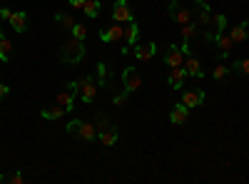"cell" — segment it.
Here are the masks:
<instances>
[{
    "instance_id": "cell-1",
    "label": "cell",
    "mask_w": 249,
    "mask_h": 184,
    "mask_svg": "<svg viewBox=\"0 0 249 184\" xmlns=\"http://www.w3.org/2000/svg\"><path fill=\"white\" fill-rule=\"evenodd\" d=\"M85 55H88L85 40H77V37H70L68 43L60 48V60H62V63H68V65H80Z\"/></svg>"
},
{
    "instance_id": "cell-2",
    "label": "cell",
    "mask_w": 249,
    "mask_h": 184,
    "mask_svg": "<svg viewBox=\"0 0 249 184\" xmlns=\"http://www.w3.org/2000/svg\"><path fill=\"white\" fill-rule=\"evenodd\" d=\"M65 132H68V134H75V137H80V139H85V142H92V139L97 137V127L90 125V122H82V119L68 122Z\"/></svg>"
},
{
    "instance_id": "cell-3",
    "label": "cell",
    "mask_w": 249,
    "mask_h": 184,
    "mask_svg": "<svg viewBox=\"0 0 249 184\" xmlns=\"http://www.w3.org/2000/svg\"><path fill=\"white\" fill-rule=\"evenodd\" d=\"M77 87H80V100L85 102V105H92L95 102V97H97V80L92 77V75H82L80 80H77Z\"/></svg>"
},
{
    "instance_id": "cell-4",
    "label": "cell",
    "mask_w": 249,
    "mask_h": 184,
    "mask_svg": "<svg viewBox=\"0 0 249 184\" xmlns=\"http://www.w3.org/2000/svg\"><path fill=\"white\" fill-rule=\"evenodd\" d=\"M197 8L192 10V15H195V23L199 25V28H204V33H210V28H212V8H210V3H195ZM202 33V35H204Z\"/></svg>"
},
{
    "instance_id": "cell-5",
    "label": "cell",
    "mask_w": 249,
    "mask_h": 184,
    "mask_svg": "<svg viewBox=\"0 0 249 184\" xmlns=\"http://www.w3.org/2000/svg\"><path fill=\"white\" fill-rule=\"evenodd\" d=\"M167 13H170V17L175 20L177 25H187V23H192V20H195L192 10H190V8H182V5H179V0H170Z\"/></svg>"
},
{
    "instance_id": "cell-6",
    "label": "cell",
    "mask_w": 249,
    "mask_h": 184,
    "mask_svg": "<svg viewBox=\"0 0 249 184\" xmlns=\"http://www.w3.org/2000/svg\"><path fill=\"white\" fill-rule=\"evenodd\" d=\"M97 37L102 40V43L115 45V43H120V40L124 37V25H122V23H112V25H107V28H100Z\"/></svg>"
},
{
    "instance_id": "cell-7",
    "label": "cell",
    "mask_w": 249,
    "mask_h": 184,
    "mask_svg": "<svg viewBox=\"0 0 249 184\" xmlns=\"http://www.w3.org/2000/svg\"><path fill=\"white\" fill-rule=\"evenodd\" d=\"M122 90H127L130 95L132 92H137L140 87H142V75H140V70L137 67H124L122 70Z\"/></svg>"
},
{
    "instance_id": "cell-8",
    "label": "cell",
    "mask_w": 249,
    "mask_h": 184,
    "mask_svg": "<svg viewBox=\"0 0 249 184\" xmlns=\"http://www.w3.org/2000/svg\"><path fill=\"white\" fill-rule=\"evenodd\" d=\"M112 20L115 23H122L127 25L132 17V10H130V0H115V8H112Z\"/></svg>"
},
{
    "instance_id": "cell-9",
    "label": "cell",
    "mask_w": 249,
    "mask_h": 184,
    "mask_svg": "<svg viewBox=\"0 0 249 184\" xmlns=\"http://www.w3.org/2000/svg\"><path fill=\"white\" fill-rule=\"evenodd\" d=\"M227 25H230V20H227V15H224V13H219V15H212V30H210V33H204L202 37L207 40V43H212V40H214L217 35L227 33Z\"/></svg>"
},
{
    "instance_id": "cell-10",
    "label": "cell",
    "mask_w": 249,
    "mask_h": 184,
    "mask_svg": "<svg viewBox=\"0 0 249 184\" xmlns=\"http://www.w3.org/2000/svg\"><path fill=\"white\" fill-rule=\"evenodd\" d=\"M164 65H167L170 70L172 67H182L184 65V52L179 50V45H167V50H164Z\"/></svg>"
},
{
    "instance_id": "cell-11",
    "label": "cell",
    "mask_w": 249,
    "mask_h": 184,
    "mask_svg": "<svg viewBox=\"0 0 249 184\" xmlns=\"http://www.w3.org/2000/svg\"><path fill=\"white\" fill-rule=\"evenodd\" d=\"M97 87H105V90H115V83H112V67L105 65V63H97Z\"/></svg>"
},
{
    "instance_id": "cell-12",
    "label": "cell",
    "mask_w": 249,
    "mask_h": 184,
    "mask_svg": "<svg viewBox=\"0 0 249 184\" xmlns=\"http://www.w3.org/2000/svg\"><path fill=\"white\" fill-rule=\"evenodd\" d=\"M214 43H217V57L219 60H227L230 57V52H232V48H234V40L230 37V33H222V35H217L214 37Z\"/></svg>"
},
{
    "instance_id": "cell-13",
    "label": "cell",
    "mask_w": 249,
    "mask_h": 184,
    "mask_svg": "<svg viewBox=\"0 0 249 184\" xmlns=\"http://www.w3.org/2000/svg\"><path fill=\"white\" fill-rule=\"evenodd\" d=\"M132 52H135V57L140 60V63H142V60H152L155 52H157V43H155V40H152V43H147V45H144V43H135L132 45Z\"/></svg>"
},
{
    "instance_id": "cell-14",
    "label": "cell",
    "mask_w": 249,
    "mask_h": 184,
    "mask_svg": "<svg viewBox=\"0 0 249 184\" xmlns=\"http://www.w3.org/2000/svg\"><path fill=\"white\" fill-rule=\"evenodd\" d=\"M117 137H120V130H117L115 125L97 132V139H100V145H102V147H115V145H117Z\"/></svg>"
},
{
    "instance_id": "cell-15",
    "label": "cell",
    "mask_w": 249,
    "mask_h": 184,
    "mask_svg": "<svg viewBox=\"0 0 249 184\" xmlns=\"http://www.w3.org/2000/svg\"><path fill=\"white\" fill-rule=\"evenodd\" d=\"M187 119H190V107H187L184 102H177V105L170 110V122L172 125H184Z\"/></svg>"
},
{
    "instance_id": "cell-16",
    "label": "cell",
    "mask_w": 249,
    "mask_h": 184,
    "mask_svg": "<svg viewBox=\"0 0 249 184\" xmlns=\"http://www.w3.org/2000/svg\"><path fill=\"white\" fill-rule=\"evenodd\" d=\"M182 102L187 107H199L202 102H204V90L202 87H197V90H184V95H182Z\"/></svg>"
},
{
    "instance_id": "cell-17",
    "label": "cell",
    "mask_w": 249,
    "mask_h": 184,
    "mask_svg": "<svg viewBox=\"0 0 249 184\" xmlns=\"http://www.w3.org/2000/svg\"><path fill=\"white\" fill-rule=\"evenodd\" d=\"M184 80H187V70H184V67H172V70H170L167 83H170L172 90H182V87H184Z\"/></svg>"
},
{
    "instance_id": "cell-18",
    "label": "cell",
    "mask_w": 249,
    "mask_h": 184,
    "mask_svg": "<svg viewBox=\"0 0 249 184\" xmlns=\"http://www.w3.org/2000/svg\"><path fill=\"white\" fill-rule=\"evenodd\" d=\"M230 37L234 40V45H239V43H244V40H249V20H242L237 28H230Z\"/></svg>"
},
{
    "instance_id": "cell-19",
    "label": "cell",
    "mask_w": 249,
    "mask_h": 184,
    "mask_svg": "<svg viewBox=\"0 0 249 184\" xmlns=\"http://www.w3.org/2000/svg\"><path fill=\"white\" fill-rule=\"evenodd\" d=\"M10 28H13L15 33H25V30H28V13H25V10H13Z\"/></svg>"
},
{
    "instance_id": "cell-20",
    "label": "cell",
    "mask_w": 249,
    "mask_h": 184,
    "mask_svg": "<svg viewBox=\"0 0 249 184\" xmlns=\"http://www.w3.org/2000/svg\"><path fill=\"white\" fill-rule=\"evenodd\" d=\"M184 70H187V75L190 77H197V80H202L204 77V70H202V65H199V60L197 57H184Z\"/></svg>"
},
{
    "instance_id": "cell-21",
    "label": "cell",
    "mask_w": 249,
    "mask_h": 184,
    "mask_svg": "<svg viewBox=\"0 0 249 184\" xmlns=\"http://www.w3.org/2000/svg\"><path fill=\"white\" fill-rule=\"evenodd\" d=\"M137 37H140V25L135 23V20H130L127 28H124V45H127V50L137 43Z\"/></svg>"
},
{
    "instance_id": "cell-22",
    "label": "cell",
    "mask_w": 249,
    "mask_h": 184,
    "mask_svg": "<svg viewBox=\"0 0 249 184\" xmlns=\"http://www.w3.org/2000/svg\"><path fill=\"white\" fill-rule=\"evenodd\" d=\"M13 55V43L3 35V30H0V63H8Z\"/></svg>"
},
{
    "instance_id": "cell-23",
    "label": "cell",
    "mask_w": 249,
    "mask_h": 184,
    "mask_svg": "<svg viewBox=\"0 0 249 184\" xmlns=\"http://www.w3.org/2000/svg\"><path fill=\"white\" fill-rule=\"evenodd\" d=\"M62 115H65V107H62V105H53V107H43V110H40V117H43V119H60Z\"/></svg>"
},
{
    "instance_id": "cell-24",
    "label": "cell",
    "mask_w": 249,
    "mask_h": 184,
    "mask_svg": "<svg viewBox=\"0 0 249 184\" xmlns=\"http://www.w3.org/2000/svg\"><path fill=\"white\" fill-rule=\"evenodd\" d=\"M57 105H62V107H65V112L75 110V107H72V105H75V95H72L70 90H62V92L57 95Z\"/></svg>"
},
{
    "instance_id": "cell-25",
    "label": "cell",
    "mask_w": 249,
    "mask_h": 184,
    "mask_svg": "<svg viewBox=\"0 0 249 184\" xmlns=\"http://www.w3.org/2000/svg\"><path fill=\"white\" fill-rule=\"evenodd\" d=\"M179 33H182V40H195L199 35V25L195 23H187V25H179Z\"/></svg>"
},
{
    "instance_id": "cell-26",
    "label": "cell",
    "mask_w": 249,
    "mask_h": 184,
    "mask_svg": "<svg viewBox=\"0 0 249 184\" xmlns=\"http://www.w3.org/2000/svg\"><path fill=\"white\" fill-rule=\"evenodd\" d=\"M82 10H85V15H88L90 20H95V17L100 15V10H102V0H88Z\"/></svg>"
},
{
    "instance_id": "cell-27",
    "label": "cell",
    "mask_w": 249,
    "mask_h": 184,
    "mask_svg": "<svg viewBox=\"0 0 249 184\" xmlns=\"http://www.w3.org/2000/svg\"><path fill=\"white\" fill-rule=\"evenodd\" d=\"M55 23H60L65 30H72V25H75V17H72L70 13H55Z\"/></svg>"
},
{
    "instance_id": "cell-28",
    "label": "cell",
    "mask_w": 249,
    "mask_h": 184,
    "mask_svg": "<svg viewBox=\"0 0 249 184\" xmlns=\"http://www.w3.org/2000/svg\"><path fill=\"white\" fill-rule=\"evenodd\" d=\"M3 182H10V184H23L25 182V174L20 172H13V174H0V184Z\"/></svg>"
},
{
    "instance_id": "cell-29",
    "label": "cell",
    "mask_w": 249,
    "mask_h": 184,
    "mask_svg": "<svg viewBox=\"0 0 249 184\" xmlns=\"http://www.w3.org/2000/svg\"><path fill=\"white\" fill-rule=\"evenodd\" d=\"M127 102H130V92H127V90H122V92L112 95V105H115V107H124Z\"/></svg>"
},
{
    "instance_id": "cell-30",
    "label": "cell",
    "mask_w": 249,
    "mask_h": 184,
    "mask_svg": "<svg viewBox=\"0 0 249 184\" xmlns=\"http://www.w3.org/2000/svg\"><path fill=\"white\" fill-rule=\"evenodd\" d=\"M232 70L249 77V57H247V60H234V63H232Z\"/></svg>"
},
{
    "instance_id": "cell-31",
    "label": "cell",
    "mask_w": 249,
    "mask_h": 184,
    "mask_svg": "<svg viewBox=\"0 0 249 184\" xmlns=\"http://www.w3.org/2000/svg\"><path fill=\"white\" fill-rule=\"evenodd\" d=\"M70 33H72V37H77V40H88V28L82 25V23H75Z\"/></svg>"
},
{
    "instance_id": "cell-32",
    "label": "cell",
    "mask_w": 249,
    "mask_h": 184,
    "mask_svg": "<svg viewBox=\"0 0 249 184\" xmlns=\"http://www.w3.org/2000/svg\"><path fill=\"white\" fill-rule=\"evenodd\" d=\"M95 127H97V132H100V130H105V127H112V119H110L107 115H97Z\"/></svg>"
},
{
    "instance_id": "cell-33",
    "label": "cell",
    "mask_w": 249,
    "mask_h": 184,
    "mask_svg": "<svg viewBox=\"0 0 249 184\" xmlns=\"http://www.w3.org/2000/svg\"><path fill=\"white\" fill-rule=\"evenodd\" d=\"M230 72H232V67H227V65H217L212 75H214V80H224V77L230 75Z\"/></svg>"
},
{
    "instance_id": "cell-34",
    "label": "cell",
    "mask_w": 249,
    "mask_h": 184,
    "mask_svg": "<svg viewBox=\"0 0 249 184\" xmlns=\"http://www.w3.org/2000/svg\"><path fill=\"white\" fill-rule=\"evenodd\" d=\"M179 50L184 52V57H190V55H192V45H190V40H182V45H179Z\"/></svg>"
},
{
    "instance_id": "cell-35",
    "label": "cell",
    "mask_w": 249,
    "mask_h": 184,
    "mask_svg": "<svg viewBox=\"0 0 249 184\" xmlns=\"http://www.w3.org/2000/svg\"><path fill=\"white\" fill-rule=\"evenodd\" d=\"M0 17H3L5 23H10V17H13V10H10V8H0Z\"/></svg>"
},
{
    "instance_id": "cell-36",
    "label": "cell",
    "mask_w": 249,
    "mask_h": 184,
    "mask_svg": "<svg viewBox=\"0 0 249 184\" xmlns=\"http://www.w3.org/2000/svg\"><path fill=\"white\" fill-rule=\"evenodd\" d=\"M68 3H70V8H77V10H82V8H85V3H88V0H68Z\"/></svg>"
},
{
    "instance_id": "cell-37",
    "label": "cell",
    "mask_w": 249,
    "mask_h": 184,
    "mask_svg": "<svg viewBox=\"0 0 249 184\" xmlns=\"http://www.w3.org/2000/svg\"><path fill=\"white\" fill-rule=\"evenodd\" d=\"M8 92H10V87L0 83V100H5V97H8Z\"/></svg>"
},
{
    "instance_id": "cell-38",
    "label": "cell",
    "mask_w": 249,
    "mask_h": 184,
    "mask_svg": "<svg viewBox=\"0 0 249 184\" xmlns=\"http://www.w3.org/2000/svg\"><path fill=\"white\" fill-rule=\"evenodd\" d=\"M195 3H210V0H195Z\"/></svg>"
}]
</instances>
